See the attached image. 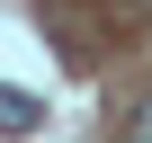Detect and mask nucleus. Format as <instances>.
Returning <instances> with one entry per match:
<instances>
[{
	"label": "nucleus",
	"instance_id": "f257e3e1",
	"mask_svg": "<svg viewBox=\"0 0 152 143\" xmlns=\"http://www.w3.org/2000/svg\"><path fill=\"white\" fill-rule=\"evenodd\" d=\"M0 134H36V98L0 81Z\"/></svg>",
	"mask_w": 152,
	"mask_h": 143
},
{
	"label": "nucleus",
	"instance_id": "f03ea898",
	"mask_svg": "<svg viewBox=\"0 0 152 143\" xmlns=\"http://www.w3.org/2000/svg\"><path fill=\"white\" fill-rule=\"evenodd\" d=\"M125 143H152V98L134 107V125H125Z\"/></svg>",
	"mask_w": 152,
	"mask_h": 143
}]
</instances>
